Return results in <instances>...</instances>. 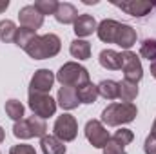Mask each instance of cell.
<instances>
[{
    "label": "cell",
    "mask_w": 156,
    "mask_h": 154,
    "mask_svg": "<svg viewBox=\"0 0 156 154\" xmlns=\"http://www.w3.org/2000/svg\"><path fill=\"white\" fill-rule=\"evenodd\" d=\"M144 151L145 154H156V138L154 136H147V140H145V143H144Z\"/></svg>",
    "instance_id": "31"
},
{
    "label": "cell",
    "mask_w": 156,
    "mask_h": 154,
    "mask_svg": "<svg viewBox=\"0 0 156 154\" xmlns=\"http://www.w3.org/2000/svg\"><path fill=\"white\" fill-rule=\"evenodd\" d=\"M85 138H87V142L93 145V147H96V149H104L105 145H107V142H109V132L105 131V127L102 125V121H98V120H89L87 123H85Z\"/></svg>",
    "instance_id": "8"
},
{
    "label": "cell",
    "mask_w": 156,
    "mask_h": 154,
    "mask_svg": "<svg viewBox=\"0 0 156 154\" xmlns=\"http://www.w3.org/2000/svg\"><path fill=\"white\" fill-rule=\"evenodd\" d=\"M115 5L120 7L122 11H125L127 15L131 16H136V18H142L145 16L151 9H153V4L151 2H145V0H131V2H115Z\"/></svg>",
    "instance_id": "11"
},
{
    "label": "cell",
    "mask_w": 156,
    "mask_h": 154,
    "mask_svg": "<svg viewBox=\"0 0 156 154\" xmlns=\"http://www.w3.org/2000/svg\"><path fill=\"white\" fill-rule=\"evenodd\" d=\"M138 114V109L134 103L129 102H115L107 105L102 113V121L109 127H118L123 123H131Z\"/></svg>",
    "instance_id": "2"
},
{
    "label": "cell",
    "mask_w": 156,
    "mask_h": 154,
    "mask_svg": "<svg viewBox=\"0 0 156 154\" xmlns=\"http://www.w3.org/2000/svg\"><path fill=\"white\" fill-rule=\"evenodd\" d=\"M151 75L153 78H156V62H151Z\"/></svg>",
    "instance_id": "33"
},
{
    "label": "cell",
    "mask_w": 156,
    "mask_h": 154,
    "mask_svg": "<svg viewBox=\"0 0 156 154\" xmlns=\"http://www.w3.org/2000/svg\"><path fill=\"white\" fill-rule=\"evenodd\" d=\"M113 136L116 138L120 143H123V145H129V143L133 142V138H134V134H133L131 129H120V131H116Z\"/></svg>",
    "instance_id": "29"
},
{
    "label": "cell",
    "mask_w": 156,
    "mask_h": 154,
    "mask_svg": "<svg viewBox=\"0 0 156 154\" xmlns=\"http://www.w3.org/2000/svg\"><path fill=\"white\" fill-rule=\"evenodd\" d=\"M56 76L49 71V69H38L33 78H31V83H29V91H37V93H49L53 83H55Z\"/></svg>",
    "instance_id": "10"
},
{
    "label": "cell",
    "mask_w": 156,
    "mask_h": 154,
    "mask_svg": "<svg viewBox=\"0 0 156 154\" xmlns=\"http://www.w3.org/2000/svg\"><path fill=\"white\" fill-rule=\"evenodd\" d=\"M118 29H120V22L107 18V20H102V22L98 24L96 33H98V38L102 40V42H105V44H115Z\"/></svg>",
    "instance_id": "13"
},
{
    "label": "cell",
    "mask_w": 156,
    "mask_h": 154,
    "mask_svg": "<svg viewBox=\"0 0 156 154\" xmlns=\"http://www.w3.org/2000/svg\"><path fill=\"white\" fill-rule=\"evenodd\" d=\"M18 20H20L22 27L37 33V29L42 27V24H44V15H40L35 5H24L18 11Z\"/></svg>",
    "instance_id": "9"
},
{
    "label": "cell",
    "mask_w": 156,
    "mask_h": 154,
    "mask_svg": "<svg viewBox=\"0 0 156 154\" xmlns=\"http://www.w3.org/2000/svg\"><path fill=\"white\" fill-rule=\"evenodd\" d=\"M83 4H87V5H94V4H98V0H83Z\"/></svg>",
    "instance_id": "35"
},
{
    "label": "cell",
    "mask_w": 156,
    "mask_h": 154,
    "mask_svg": "<svg viewBox=\"0 0 156 154\" xmlns=\"http://www.w3.org/2000/svg\"><path fill=\"white\" fill-rule=\"evenodd\" d=\"M9 7V0H0V13H4Z\"/></svg>",
    "instance_id": "32"
},
{
    "label": "cell",
    "mask_w": 156,
    "mask_h": 154,
    "mask_svg": "<svg viewBox=\"0 0 156 154\" xmlns=\"http://www.w3.org/2000/svg\"><path fill=\"white\" fill-rule=\"evenodd\" d=\"M140 54L144 58H147L149 62H156V40L147 38L142 42L140 45Z\"/></svg>",
    "instance_id": "25"
},
{
    "label": "cell",
    "mask_w": 156,
    "mask_h": 154,
    "mask_svg": "<svg viewBox=\"0 0 156 154\" xmlns=\"http://www.w3.org/2000/svg\"><path fill=\"white\" fill-rule=\"evenodd\" d=\"M151 136L156 138V120H154V123H153V129H151Z\"/></svg>",
    "instance_id": "34"
},
{
    "label": "cell",
    "mask_w": 156,
    "mask_h": 154,
    "mask_svg": "<svg viewBox=\"0 0 156 154\" xmlns=\"http://www.w3.org/2000/svg\"><path fill=\"white\" fill-rule=\"evenodd\" d=\"M40 147L44 154H66V145L55 134H45L40 140Z\"/></svg>",
    "instance_id": "16"
},
{
    "label": "cell",
    "mask_w": 156,
    "mask_h": 154,
    "mask_svg": "<svg viewBox=\"0 0 156 154\" xmlns=\"http://www.w3.org/2000/svg\"><path fill=\"white\" fill-rule=\"evenodd\" d=\"M4 136H5V134H4V129H2V127H0V143H2V142H4Z\"/></svg>",
    "instance_id": "36"
},
{
    "label": "cell",
    "mask_w": 156,
    "mask_h": 154,
    "mask_svg": "<svg viewBox=\"0 0 156 154\" xmlns=\"http://www.w3.org/2000/svg\"><path fill=\"white\" fill-rule=\"evenodd\" d=\"M58 105L66 111H71V109H76L78 103H80V98H78V91L76 87H67V85H62L60 91H58Z\"/></svg>",
    "instance_id": "12"
},
{
    "label": "cell",
    "mask_w": 156,
    "mask_h": 154,
    "mask_svg": "<svg viewBox=\"0 0 156 154\" xmlns=\"http://www.w3.org/2000/svg\"><path fill=\"white\" fill-rule=\"evenodd\" d=\"M55 18L60 22V24H75L78 18V11L76 7L69 2H62L58 4V9L55 13Z\"/></svg>",
    "instance_id": "18"
},
{
    "label": "cell",
    "mask_w": 156,
    "mask_h": 154,
    "mask_svg": "<svg viewBox=\"0 0 156 154\" xmlns=\"http://www.w3.org/2000/svg\"><path fill=\"white\" fill-rule=\"evenodd\" d=\"M115 44L120 45L122 49L129 51V49L136 44V31H134L131 26H127V24H120V29H118V33H116Z\"/></svg>",
    "instance_id": "14"
},
{
    "label": "cell",
    "mask_w": 156,
    "mask_h": 154,
    "mask_svg": "<svg viewBox=\"0 0 156 154\" xmlns=\"http://www.w3.org/2000/svg\"><path fill=\"white\" fill-rule=\"evenodd\" d=\"M98 94L105 100H116L120 96V85L115 80H104L98 83Z\"/></svg>",
    "instance_id": "19"
},
{
    "label": "cell",
    "mask_w": 156,
    "mask_h": 154,
    "mask_svg": "<svg viewBox=\"0 0 156 154\" xmlns=\"http://www.w3.org/2000/svg\"><path fill=\"white\" fill-rule=\"evenodd\" d=\"M69 51H71V54L78 58V60H87L89 56H91V44L89 42H85V40H73L71 42V47H69Z\"/></svg>",
    "instance_id": "22"
},
{
    "label": "cell",
    "mask_w": 156,
    "mask_h": 154,
    "mask_svg": "<svg viewBox=\"0 0 156 154\" xmlns=\"http://www.w3.org/2000/svg\"><path fill=\"white\" fill-rule=\"evenodd\" d=\"M60 38L53 33H47V35H35L31 42L26 45V53L35 58V60H45V58H53L60 53Z\"/></svg>",
    "instance_id": "1"
},
{
    "label": "cell",
    "mask_w": 156,
    "mask_h": 154,
    "mask_svg": "<svg viewBox=\"0 0 156 154\" xmlns=\"http://www.w3.org/2000/svg\"><path fill=\"white\" fill-rule=\"evenodd\" d=\"M98 62L102 67L109 69V71H118L122 69V54L113 51V49H104L98 56Z\"/></svg>",
    "instance_id": "17"
},
{
    "label": "cell",
    "mask_w": 156,
    "mask_h": 154,
    "mask_svg": "<svg viewBox=\"0 0 156 154\" xmlns=\"http://www.w3.org/2000/svg\"><path fill=\"white\" fill-rule=\"evenodd\" d=\"M56 80L62 85L67 87H82L83 83L89 82V73L83 65H80L76 62H67L60 67V71L56 73Z\"/></svg>",
    "instance_id": "3"
},
{
    "label": "cell",
    "mask_w": 156,
    "mask_h": 154,
    "mask_svg": "<svg viewBox=\"0 0 156 154\" xmlns=\"http://www.w3.org/2000/svg\"><path fill=\"white\" fill-rule=\"evenodd\" d=\"M120 85V100L122 102H133L136 96H138V83L134 82H129V80H123V82H118Z\"/></svg>",
    "instance_id": "21"
},
{
    "label": "cell",
    "mask_w": 156,
    "mask_h": 154,
    "mask_svg": "<svg viewBox=\"0 0 156 154\" xmlns=\"http://www.w3.org/2000/svg\"><path fill=\"white\" fill-rule=\"evenodd\" d=\"M76 91H78L80 103H94L96 98L100 96V94H98V85H94V83H91V82L83 83L82 87H78Z\"/></svg>",
    "instance_id": "20"
},
{
    "label": "cell",
    "mask_w": 156,
    "mask_h": 154,
    "mask_svg": "<svg viewBox=\"0 0 156 154\" xmlns=\"http://www.w3.org/2000/svg\"><path fill=\"white\" fill-rule=\"evenodd\" d=\"M104 152H105V154H127V152H125V145H123V143H120L115 136H111V138H109L107 145L104 147Z\"/></svg>",
    "instance_id": "28"
},
{
    "label": "cell",
    "mask_w": 156,
    "mask_h": 154,
    "mask_svg": "<svg viewBox=\"0 0 156 154\" xmlns=\"http://www.w3.org/2000/svg\"><path fill=\"white\" fill-rule=\"evenodd\" d=\"M120 54H122V71H123L125 80L138 83L142 80V76H144V69H142L140 58L134 53H131V51H123Z\"/></svg>",
    "instance_id": "7"
},
{
    "label": "cell",
    "mask_w": 156,
    "mask_h": 154,
    "mask_svg": "<svg viewBox=\"0 0 156 154\" xmlns=\"http://www.w3.org/2000/svg\"><path fill=\"white\" fill-rule=\"evenodd\" d=\"M98 29V24L94 20V16L91 15H80L75 22V33L76 37H89Z\"/></svg>",
    "instance_id": "15"
},
{
    "label": "cell",
    "mask_w": 156,
    "mask_h": 154,
    "mask_svg": "<svg viewBox=\"0 0 156 154\" xmlns=\"http://www.w3.org/2000/svg\"><path fill=\"white\" fill-rule=\"evenodd\" d=\"M58 4L60 2H56V0H37L35 7L40 15H55L58 9Z\"/></svg>",
    "instance_id": "26"
},
{
    "label": "cell",
    "mask_w": 156,
    "mask_h": 154,
    "mask_svg": "<svg viewBox=\"0 0 156 154\" xmlns=\"http://www.w3.org/2000/svg\"><path fill=\"white\" fill-rule=\"evenodd\" d=\"M29 107L35 113V116H38L42 120L49 118L55 114L56 111V102L45 94V93H37V91H29Z\"/></svg>",
    "instance_id": "5"
},
{
    "label": "cell",
    "mask_w": 156,
    "mask_h": 154,
    "mask_svg": "<svg viewBox=\"0 0 156 154\" xmlns=\"http://www.w3.org/2000/svg\"><path fill=\"white\" fill-rule=\"evenodd\" d=\"M18 27L15 26L13 20H2L0 22V40L2 42H15Z\"/></svg>",
    "instance_id": "23"
},
{
    "label": "cell",
    "mask_w": 156,
    "mask_h": 154,
    "mask_svg": "<svg viewBox=\"0 0 156 154\" xmlns=\"http://www.w3.org/2000/svg\"><path fill=\"white\" fill-rule=\"evenodd\" d=\"M5 113L7 116L11 118V120H15V121H20V120H24V105L18 102V100H7L5 102Z\"/></svg>",
    "instance_id": "24"
},
{
    "label": "cell",
    "mask_w": 156,
    "mask_h": 154,
    "mask_svg": "<svg viewBox=\"0 0 156 154\" xmlns=\"http://www.w3.org/2000/svg\"><path fill=\"white\" fill-rule=\"evenodd\" d=\"M9 154H37L33 145H27V143H20V145H13Z\"/></svg>",
    "instance_id": "30"
},
{
    "label": "cell",
    "mask_w": 156,
    "mask_h": 154,
    "mask_svg": "<svg viewBox=\"0 0 156 154\" xmlns=\"http://www.w3.org/2000/svg\"><path fill=\"white\" fill-rule=\"evenodd\" d=\"M37 33L35 31H29V29H26V27H20L18 31H16V37H15V44L18 45V47H22V49H26V45L31 42V38L35 37Z\"/></svg>",
    "instance_id": "27"
},
{
    "label": "cell",
    "mask_w": 156,
    "mask_h": 154,
    "mask_svg": "<svg viewBox=\"0 0 156 154\" xmlns=\"http://www.w3.org/2000/svg\"><path fill=\"white\" fill-rule=\"evenodd\" d=\"M53 131H55V136H56L58 140H62V142H73V140L76 138V134H78L76 118L64 113L62 116L56 118Z\"/></svg>",
    "instance_id": "6"
},
{
    "label": "cell",
    "mask_w": 156,
    "mask_h": 154,
    "mask_svg": "<svg viewBox=\"0 0 156 154\" xmlns=\"http://www.w3.org/2000/svg\"><path fill=\"white\" fill-rule=\"evenodd\" d=\"M45 131H47V125L45 121L38 118V116H29V118H24L20 121H15L13 125V134L20 140H29V138H42L45 136Z\"/></svg>",
    "instance_id": "4"
}]
</instances>
